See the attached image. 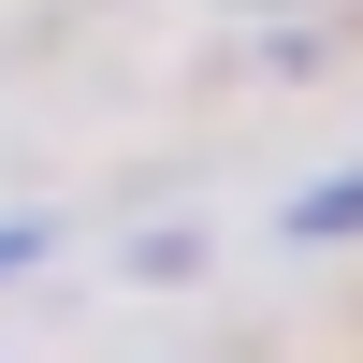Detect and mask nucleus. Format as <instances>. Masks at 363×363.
<instances>
[{
	"mask_svg": "<svg viewBox=\"0 0 363 363\" xmlns=\"http://www.w3.org/2000/svg\"><path fill=\"white\" fill-rule=\"evenodd\" d=\"M349 233H363V174H320L291 203V247H349Z\"/></svg>",
	"mask_w": 363,
	"mask_h": 363,
	"instance_id": "obj_1",
	"label": "nucleus"
},
{
	"mask_svg": "<svg viewBox=\"0 0 363 363\" xmlns=\"http://www.w3.org/2000/svg\"><path fill=\"white\" fill-rule=\"evenodd\" d=\"M15 262H44V218H0V277H15Z\"/></svg>",
	"mask_w": 363,
	"mask_h": 363,
	"instance_id": "obj_2",
	"label": "nucleus"
}]
</instances>
